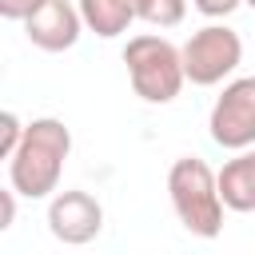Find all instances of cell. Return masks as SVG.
<instances>
[{"label":"cell","mask_w":255,"mask_h":255,"mask_svg":"<svg viewBox=\"0 0 255 255\" xmlns=\"http://www.w3.org/2000/svg\"><path fill=\"white\" fill-rule=\"evenodd\" d=\"M68 151H72V131L64 128V120H56V116L32 120L28 131H24V143L8 159V183L24 199H48V195H56Z\"/></svg>","instance_id":"1"},{"label":"cell","mask_w":255,"mask_h":255,"mask_svg":"<svg viewBox=\"0 0 255 255\" xmlns=\"http://www.w3.org/2000/svg\"><path fill=\"white\" fill-rule=\"evenodd\" d=\"M167 195L171 207L179 215V223L199 235V239H215L223 231V195H219V171H211L199 155H183L171 163L167 171Z\"/></svg>","instance_id":"2"},{"label":"cell","mask_w":255,"mask_h":255,"mask_svg":"<svg viewBox=\"0 0 255 255\" xmlns=\"http://www.w3.org/2000/svg\"><path fill=\"white\" fill-rule=\"evenodd\" d=\"M124 64H128V80L143 104H171L179 96V88L187 84L183 48H175L167 36H155V32L131 36L124 44Z\"/></svg>","instance_id":"3"},{"label":"cell","mask_w":255,"mask_h":255,"mask_svg":"<svg viewBox=\"0 0 255 255\" xmlns=\"http://www.w3.org/2000/svg\"><path fill=\"white\" fill-rule=\"evenodd\" d=\"M239 64H243V40L227 24H203L183 44V72H187V84L195 88L223 84Z\"/></svg>","instance_id":"4"},{"label":"cell","mask_w":255,"mask_h":255,"mask_svg":"<svg viewBox=\"0 0 255 255\" xmlns=\"http://www.w3.org/2000/svg\"><path fill=\"white\" fill-rule=\"evenodd\" d=\"M207 128H211V139L227 151L255 147V76H239L223 84V92L211 104Z\"/></svg>","instance_id":"5"},{"label":"cell","mask_w":255,"mask_h":255,"mask_svg":"<svg viewBox=\"0 0 255 255\" xmlns=\"http://www.w3.org/2000/svg\"><path fill=\"white\" fill-rule=\"evenodd\" d=\"M48 231L68 247H84L104 231V207L88 191H56L48 199Z\"/></svg>","instance_id":"6"},{"label":"cell","mask_w":255,"mask_h":255,"mask_svg":"<svg viewBox=\"0 0 255 255\" xmlns=\"http://www.w3.org/2000/svg\"><path fill=\"white\" fill-rule=\"evenodd\" d=\"M80 32H84V16H80V4L72 0H44L24 20V36L40 52H68L76 48Z\"/></svg>","instance_id":"7"},{"label":"cell","mask_w":255,"mask_h":255,"mask_svg":"<svg viewBox=\"0 0 255 255\" xmlns=\"http://www.w3.org/2000/svg\"><path fill=\"white\" fill-rule=\"evenodd\" d=\"M219 195L227 211H255V147L239 151L219 167Z\"/></svg>","instance_id":"8"},{"label":"cell","mask_w":255,"mask_h":255,"mask_svg":"<svg viewBox=\"0 0 255 255\" xmlns=\"http://www.w3.org/2000/svg\"><path fill=\"white\" fill-rule=\"evenodd\" d=\"M76 4H80V16H84V28H92L104 40L124 36L131 28V20H139L135 0H76Z\"/></svg>","instance_id":"9"},{"label":"cell","mask_w":255,"mask_h":255,"mask_svg":"<svg viewBox=\"0 0 255 255\" xmlns=\"http://www.w3.org/2000/svg\"><path fill=\"white\" fill-rule=\"evenodd\" d=\"M135 16L151 28H175L187 16V0H135Z\"/></svg>","instance_id":"10"},{"label":"cell","mask_w":255,"mask_h":255,"mask_svg":"<svg viewBox=\"0 0 255 255\" xmlns=\"http://www.w3.org/2000/svg\"><path fill=\"white\" fill-rule=\"evenodd\" d=\"M24 131H28V124H20L16 112H4L0 116V159H12L16 155V147L24 143Z\"/></svg>","instance_id":"11"},{"label":"cell","mask_w":255,"mask_h":255,"mask_svg":"<svg viewBox=\"0 0 255 255\" xmlns=\"http://www.w3.org/2000/svg\"><path fill=\"white\" fill-rule=\"evenodd\" d=\"M40 4H44V0H0V16H4V20H20V24H24Z\"/></svg>","instance_id":"12"},{"label":"cell","mask_w":255,"mask_h":255,"mask_svg":"<svg viewBox=\"0 0 255 255\" xmlns=\"http://www.w3.org/2000/svg\"><path fill=\"white\" fill-rule=\"evenodd\" d=\"M195 4V12H203L207 20H223V16H231L243 0H191Z\"/></svg>","instance_id":"13"},{"label":"cell","mask_w":255,"mask_h":255,"mask_svg":"<svg viewBox=\"0 0 255 255\" xmlns=\"http://www.w3.org/2000/svg\"><path fill=\"white\" fill-rule=\"evenodd\" d=\"M16 187L8 183V191H0V231H8L12 223H16Z\"/></svg>","instance_id":"14"},{"label":"cell","mask_w":255,"mask_h":255,"mask_svg":"<svg viewBox=\"0 0 255 255\" xmlns=\"http://www.w3.org/2000/svg\"><path fill=\"white\" fill-rule=\"evenodd\" d=\"M243 4H247V8H251V12H255V0H243Z\"/></svg>","instance_id":"15"}]
</instances>
